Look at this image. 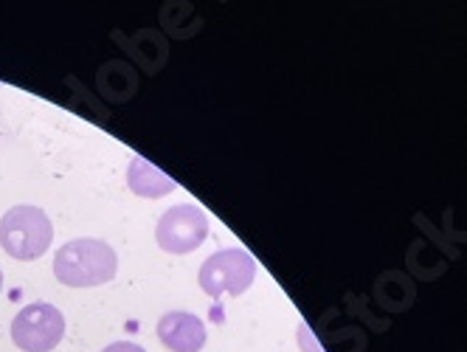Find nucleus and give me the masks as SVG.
Masks as SVG:
<instances>
[{
  "instance_id": "1",
  "label": "nucleus",
  "mask_w": 467,
  "mask_h": 352,
  "mask_svg": "<svg viewBox=\"0 0 467 352\" xmlns=\"http://www.w3.org/2000/svg\"><path fill=\"white\" fill-rule=\"evenodd\" d=\"M119 257L105 240L79 237L65 243L54 257V276L68 287H96L116 276Z\"/></svg>"
},
{
  "instance_id": "2",
  "label": "nucleus",
  "mask_w": 467,
  "mask_h": 352,
  "mask_svg": "<svg viewBox=\"0 0 467 352\" xmlns=\"http://www.w3.org/2000/svg\"><path fill=\"white\" fill-rule=\"evenodd\" d=\"M54 240V226L43 209L15 206L0 220V245L20 263L40 260Z\"/></svg>"
},
{
  "instance_id": "4",
  "label": "nucleus",
  "mask_w": 467,
  "mask_h": 352,
  "mask_svg": "<svg viewBox=\"0 0 467 352\" xmlns=\"http://www.w3.org/2000/svg\"><path fill=\"white\" fill-rule=\"evenodd\" d=\"M65 336V316L48 302L26 305L12 322V341L23 352H51Z\"/></svg>"
},
{
  "instance_id": "5",
  "label": "nucleus",
  "mask_w": 467,
  "mask_h": 352,
  "mask_svg": "<svg viewBox=\"0 0 467 352\" xmlns=\"http://www.w3.org/2000/svg\"><path fill=\"white\" fill-rule=\"evenodd\" d=\"M209 237V217L200 206H172L166 209L155 226V240L166 254H192Z\"/></svg>"
},
{
  "instance_id": "3",
  "label": "nucleus",
  "mask_w": 467,
  "mask_h": 352,
  "mask_svg": "<svg viewBox=\"0 0 467 352\" xmlns=\"http://www.w3.org/2000/svg\"><path fill=\"white\" fill-rule=\"evenodd\" d=\"M256 276V263L245 248H225L217 251L203 263L197 279L203 294H209L212 299L220 296H243L251 282Z\"/></svg>"
},
{
  "instance_id": "9",
  "label": "nucleus",
  "mask_w": 467,
  "mask_h": 352,
  "mask_svg": "<svg viewBox=\"0 0 467 352\" xmlns=\"http://www.w3.org/2000/svg\"><path fill=\"white\" fill-rule=\"evenodd\" d=\"M0 291H4V271H0Z\"/></svg>"
},
{
  "instance_id": "8",
  "label": "nucleus",
  "mask_w": 467,
  "mask_h": 352,
  "mask_svg": "<svg viewBox=\"0 0 467 352\" xmlns=\"http://www.w3.org/2000/svg\"><path fill=\"white\" fill-rule=\"evenodd\" d=\"M102 352H147V349L141 344H132V341H116V344H110Z\"/></svg>"
},
{
  "instance_id": "7",
  "label": "nucleus",
  "mask_w": 467,
  "mask_h": 352,
  "mask_svg": "<svg viewBox=\"0 0 467 352\" xmlns=\"http://www.w3.org/2000/svg\"><path fill=\"white\" fill-rule=\"evenodd\" d=\"M127 183L130 192H136L139 198H163L175 189V181L170 175H163L150 161H144V158H132V164L127 170Z\"/></svg>"
},
{
  "instance_id": "6",
  "label": "nucleus",
  "mask_w": 467,
  "mask_h": 352,
  "mask_svg": "<svg viewBox=\"0 0 467 352\" xmlns=\"http://www.w3.org/2000/svg\"><path fill=\"white\" fill-rule=\"evenodd\" d=\"M158 338L172 352H200L206 344V325L194 313L172 310L158 322Z\"/></svg>"
}]
</instances>
